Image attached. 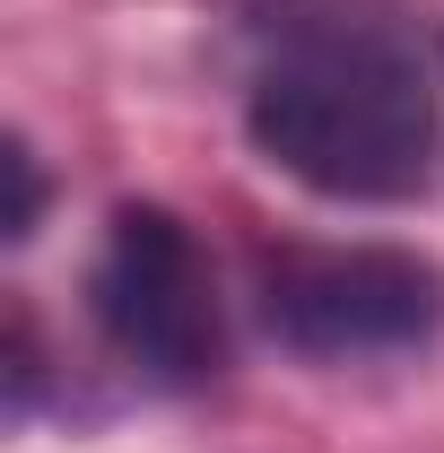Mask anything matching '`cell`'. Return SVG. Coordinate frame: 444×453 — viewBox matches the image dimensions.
<instances>
[{
  "label": "cell",
  "instance_id": "7a4b0ae2",
  "mask_svg": "<svg viewBox=\"0 0 444 453\" xmlns=\"http://www.w3.org/2000/svg\"><path fill=\"white\" fill-rule=\"evenodd\" d=\"M88 323L157 393H192L226 366V314H218L210 253L157 201H122L105 219L96 262H88Z\"/></svg>",
  "mask_w": 444,
  "mask_h": 453
},
{
  "label": "cell",
  "instance_id": "3957f363",
  "mask_svg": "<svg viewBox=\"0 0 444 453\" xmlns=\"http://www.w3.org/2000/svg\"><path fill=\"white\" fill-rule=\"evenodd\" d=\"M262 323L296 357H384L444 323V271L401 244H287L262 262Z\"/></svg>",
  "mask_w": 444,
  "mask_h": 453
},
{
  "label": "cell",
  "instance_id": "277c9868",
  "mask_svg": "<svg viewBox=\"0 0 444 453\" xmlns=\"http://www.w3.org/2000/svg\"><path fill=\"white\" fill-rule=\"evenodd\" d=\"M9 244H27L35 235V219H44V166H35V149L27 140H9Z\"/></svg>",
  "mask_w": 444,
  "mask_h": 453
},
{
  "label": "cell",
  "instance_id": "6da1fadb",
  "mask_svg": "<svg viewBox=\"0 0 444 453\" xmlns=\"http://www.w3.org/2000/svg\"><path fill=\"white\" fill-rule=\"evenodd\" d=\"M244 140L348 210L444 183V35L410 0H279L244 70Z\"/></svg>",
  "mask_w": 444,
  "mask_h": 453
}]
</instances>
